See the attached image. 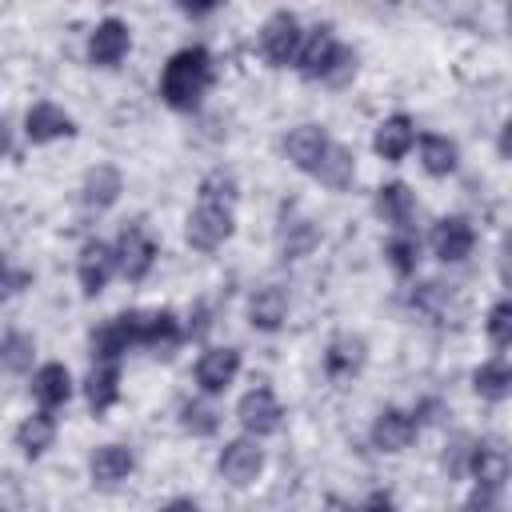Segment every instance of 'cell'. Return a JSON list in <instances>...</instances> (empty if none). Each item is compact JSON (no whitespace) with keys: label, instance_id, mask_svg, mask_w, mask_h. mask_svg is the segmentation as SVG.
<instances>
[{"label":"cell","instance_id":"cell-1","mask_svg":"<svg viewBox=\"0 0 512 512\" xmlns=\"http://www.w3.org/2000/svg\"><path fill=\"white\" fill-rule=\"evenodd\" d=\"M216 84V56L204 44L176 48L160 68V100L172 112H196Z\"/></svg>","mask_w":512,"mask_h":512},{"label":"cell","instance_id":"cell-2","mask_svg":"<svg viewBox=\"0 0 512 512\" xmlns=\"http://www.w3.org/2000/svg\"><path fill=\"white\" fill-rule=\"evenodd\" d=\"M292 68L312 84L344 88L356 76V48H348L332 24H316V28H304V40H300Z\"/></svg>","mask_w":512,"mask_h":512},{"label":"cell","instance_id":"cell-3","mask_svg":"<svg viewBox=\"0 0 512 512\" xmlns=\"http://www.w3.org/2000/svg\"><path fill=\"white\" fill-rule=\"evenodd\" d=\"M112 252H116V272L128 280V284H140L148 280V272L156 268V256H160V240L152 236L148 220L144 216H132L120 224L116 240H112Z\"/></svg>","mask_w":512,"mask_h":512},{"label":"cell","instance_id":"cell-4","mask_svg":"<svg viewBox=\"0 0 512 512\" xmlns=\"http://www.w3.org/2000/svg\"><path fill=\"white\" fill-rule=\"evenodd\" d=\"M140 320H144V308H124V312L100 320L88 332V356H92V364H120L124 352H132L140 344Z\"/></svg>","mask_w":512,"mask_h":512},{"label":"cell","instance_id":"cell-5","mask_svg":"<svg viewBox=\"0 0 512 512\" xmlns=\"http://www.w3.org/2000/svg\"><path fill=\"white\" fill-rule=\"evenodd\" d=\"M236 232V208L232 204H216V200H196L188 220H184V240L196 252H216L232 240Z\"/></svg>","mask_w":512,"mask_h":512},{"label":"cell","instance_id":"cell-6","mask_svg":"<svg viewBox=\"0 0 512 512\" xmlns=\"http://www.w3.org/2000/svg\"><path fill=\"white\" fill-rule=\"evenodd\" d=\"M300 40H304V24L288 8L268 12L264 24H260V32H256V48H260V56L272 68H292L296 64V52H300Z\"/></svg>","mask_w":512,"mask_h":512},{"label":"cell","instance_id":"cell-7","mask_svg":"<svg viewBox=\"0 0 512 512\" xmlns=\"http://www.w3.org/2000/svg\"><path fill=\"white\" fill-rule=\"evenodd\" d=\"M276 256L284 260V264H292V260H304V256H312L316 252V244H320V224L296 204V200H284L280 204V212H276Z\"/></svg>","mask_w":512,"mask_h":512},{"label":"cell","instance_id":"cell-8","mask_svg":"<svg viewBox=\"0 0 512 512\" xmlns=\"http://www.w3.org/2000/svg\"><path fill=\"white\" fill-rule=\"evenodd\" d=\"M240 368H244L240 348H232V344H208V348L196 356V364H192V384H196L200 396L216 400V396H224V392L236 384Z\"/></svg>","mask_w":512,"mask_h":512},{"label":"cell","instance_id":"cell-9","mask_svg":"<svg viewBox=\"0 0 512 512\" xmlns=\"http://www.w3.org/2000/svg\"><path fill=\"white\" fill-rule=\"evenodd\" d=\"M216 472L228 488H252L264 472V448L252 436H232L216 452Z\"/></svg>","mask_w":512,"mask_h":512},{"label":"cell","instance_id":"cell-10","mask_svg":"<svg viewBox=\"0 0 512 512\" xmlns=\"http://www.w3.org/2000/svg\"><path fill=\"white\" fill-rule=\"evenodd\" d=\"M236 420H240L244 436L264 440V436L280 432V424H284V404H280V396H276L268 384H256V388H248V392L236 400Z\"/></svg>","mask_w":512,"mask_h":512},{"label":"cell","instance_id":"cell-11","mask_svg":"<svg viewBox=\"0 0 512 512\" xmlns=\"http://www.w3.org/2000/svg\"><path fill=\"white\" fill-rule=\"evenodd\" d=\"M420 428L412 420V408H400V404H384L376 416H372V428H368V440L376 452H388V456H400L416 444Z\"/></svg>","mask_w":512,"mask_h":512},{"label":"cell","instance_id":"cell-12","mask_svg":"<svg viewBox=\"0 0 512 512\" xmlns=\"http://www.w3.org/2000/svg\"><path fill=\"white\" fill-rule=\"evenodd\" d=\"M132 52V28L120 16H104L96 20V28L88 32L84 56L92 68H120V60Z\"/></svg>","mask_w":512,"mask_h":512},{"label":"cell","instance_id":"cell-13","mask_svg":"<svg viewBox=\"0 0 512 512\" xmlns=\"http://www.w3.org/2000/svg\"><path fill=\"white\" fill-rule=\"evenodd\" d=\"M428 248H432V256L440 264H464L472 256V248H476V224L468 216H460V212L440 216L432 224V232H428Z\"/></svg>","mask_w":512,"mask_h":512},{"label":"cell","instance_id":"cell-14","mask_svg":"<svg viewBox=\"0 0 512 512\" xmlns=\"http://www.w3.org/2000/svg\"><path fill=\"white\" fill-rule=\"evenodd\" d=\"M136 348L152 352L156 360H172L184 348L180 312L176 308H152V312H144V320H140V344Z\"/></svg>","mask_w":512,"mask_h":512},{"label":"cell","instance_id":"cell-15","mask_svg":"<svg viewBox=\"0 0 512 512\" xmlns=\"http://www.w3.org/2000/svg\"><path fill=\"white\" fill-rule=\"evenodd\" d=\"M112 276H116V252H112V244L100 240V236H88V240L80 244V256H76L80 292H84L88 300H96V296L108 288Z\"/></svg>","mask_w":512,"mask_h":512},{"label":"cell","instance_id":"cell-16","mask_svg":"<svg viewBox=\"0 0 512 512\" xmlns=\"http://www.w3.org/2000/svg\"><path fill=\"white\" fill-rule=\"evenodd\" d=\"M132 472H136V452L128 444H100L88 456V480L100 492H116L120 484L132 480Z\"/></svg>","mask_w":512,"mask_h":512},{"label":"cell","instance_id":"cell-17","mask_svg":"<svg viewBox=\"0 0 512 512\" xmlns=\"http://www.w3.org/2000/svg\"><path fill=\"white\" fill-rule=\"evenodd\" d=\"M68 136H76V120H72L60 104L36 100V104L24 112V140H28V144L44 148V144H56V140H68Z\"/></svg>","mask_w":512,"mask_h":512},{"label":"cell","instance_id":"cell-18","mask_svg":"<svg viewBox=\"0 0 512 512\" xmlns=\"http://www.w3.org/2000/svg\"><path fill=\"white\" fill-rule=\"evenodd\" d=\"M324 376L328 380H352L364 364H368V340L360 332H336L328 344H324Z\"/></svg>","mask_w":512,"mask_h":512},{"label":"cell","instance_id":"cell-19","mask_svg":"<svg viewBox=\"0 0 512 512\" xmlns=\"http://www.w3.org/2000/svg\"><path fill=\"white\" fill-rule=\"evenodd\" d=\"M120 192H124V172L116 164H108V160L92 164L84 172V180H80V204H84V212H96V216L116 208Z\"/></svg>","mask_w":512,"mask_h":512},{"label":"cell","instance_id":"cell-20","mask_svg":"<svg viewBox=\"0 0 512 512\" xmlns=\"http://www.w3.org/2000/svg\"><path fill=\"white\" fill-rule=\"evenodd\" d=\"M372 212L392 228V232H412L416 220V192L404 180H384L372 196Z\"/></svg>","mask_w":512,"mask_h":512},{"label":"cell","instance_id":"cell-21","mask_svg":"<svg viewBox=\"0 0 512 512\" xmlns=\"http://www.w3.org/2000/svg\"><path fill=\"white\" fill-rule=\"evenodd\" d=\"M412 148H416V120H412L408 112H392V116H384V120L376 124V132H372V152H376L380 160L400 164Z\"/></svg>","mask_w":512,"mask_h":512},{"label":"cell","instance_id":"cell-22","mask_svg":"<svg viewBox=\"0 0 512 512\" xmlns=\"http://www.w3.org/2000/svg\"><path fill=\"white\" fill-rule=\"evenodd\" d=\"M32 400L44 408V412H60L68 400H72V392H76V384H72V372H68V364H60V360H48V364H40V368H32Z\"/></svg>","mask_w":512,"mask_h":512},{"label":"cell","instance_id":"cell-23","mask_svg":"<svg viewBox=\"0 0 512 512\" xmlns=\"http://www.w3.org/2000/svg\"><path fill=\"white\" fill-rule=\"evenodd\" d=\"M328 144H332L328 128H320V124H296V128L284 136V156H288V164H292L296 172L312 176Z\"/></svg>","mask_w":512,"mask_h":512},{"label":"cell","instance_id":"cell-24","mask_svg":"<svg viewBox=\"0 0 512 512\" xmlns=\"http://www.w3.org/2000/svg\"><path fill=\"white\" fill-rule=\"evenodd\" d=\"M288 292L280 288V284H260V288H252V296H248V324L256 328V332H280L284 328V320H288Z\"/></svg>","mask_w":512,"mask_h":512},{"label":"cell","instance_id":"cell-25","mask_svg":"<svg viewBox=\"0 0 512 512\" xmlns=\"http://www.w3.org/2000/svg\"><path fill=\"white\" fill-rule=\"evenodd\" d=\"M508 452L500 440H472V452H468V476L484 488H504L508 484Z\"/></svg>","mask_w":512,"mask_h":512},{"label":"cell","instance_id":"cell-26","mask_svg":"<svg viewBox=\"0 0 512 512\" xmlns=\"http://www.w3.org/2000/svg\"><path fill=\"white\" fill-rule=\"evenodd\" d=\"M56 432H60L56 412L36 408V412H28V416L16 424L12 440H16V448H20V456H24V460H40V456H44V452L56 444Z\"/></svg>","mask_w":512,"mask_h":512},{"label":"cell","instance_id":"cell-27","mask_svg":"<svg viewBox=\"0 0 512 512\" xmlns=\"http://www.w3.org/2000/svg\"><path fill=\"white\" fill-rule=\"evenodd\" d=\"M312 180L324 184L328 192H348V188L356 184V152L344 148L340 140H332V144L324 148V156H320Z\"/></svg>","mask_w":512,"mask_h":512},{"label":"cell","instance_id":"cell-28","mask_svg":"<svg viewBox=\"0 0 512 512\" xmlns=\"http://www.w3.org/2000/svg\"><path fill=\"white\" fill-rule=\"evenodd\" d=\"M416 152H420V168L436 180L452 176L460 168V148L452 136H440V132H416Z\"/></svg>","mask_w":512,"mask_h":512},{"label":"cell","instance_id":"cell-29","mask_svg":"<svg viewBox=\"0 0 512 512\" xmlns=\"http://www.w3.org/2000/svg\"><path fill=\"white\" fill-rule=\"evenodd\" d=\"M80 388H84V400H88L92 416H104L120 400V364H92Z\"/></svg>","mask_w":512,"mask_h":512},{"label":"cell","instance_id":"cell-30","mask_svg":"<svg viewBox=\"0 0 512 512\" xmlns=\"http://www.w3.org/2000/svg\"><path fill=\"white\" fill-rule=\"evenodd\" d=\"M32 364H36V336L24 328H8L0 336V372L32 376Z\"/></svg>","mask_w":512,"mask_h":512},{"label":"cell","instance_id":"cell-31","mask_svg":"<svg viewBox=\"0 0 512 512\" xmlns=\"http://www.w3.org/2000/svg\"><path fill=\"white\" fill-rule=\"evenodd\" d=\"M472 392H476L480 400H488V404L508 400V392H512V368H508V360H504V356L484 360V364L472 372Z\"/></svg>","mask_w":512,"mask_h":512},{"label":"cell","instance_id":"cell-32","mask_svg":"<svg viewBox=\"0 0 512 512\" xmlns=\"http://www.w3.org/2000/svg\"><path fill=\"white\" fill-rule=\"evenodd\" d=\"M384 264L392 268L396 280H412L420 268V236L416 232H392L384 240Z\"/></svg>","mask_w":512,"mask_h":512},{"label":"cell","instance_id":"cell-33","mask_svg":"<svg viewBox=\"0 0 512 512\" xmlns=\"http://www.w3.org/2000/svg\"><path fill=\"white\" fill-rule=\"evenodd\" d=\"M408 308L416 312V316H424V320H440L444 312H448V300H452V288L448 284H440V280H416L412 288H408Z\"/></svg>","mask_w":512,"mask_h":512},{"label":"cell","instance_id":"cell-34","mask_svg":"<svg viewBox=\"0 0 512 512\" xmlns=\"http://www.w3.org/2000/svg\"><path fill=\"white\" fill-rule=\"evenodd\" d=\"M176 420H180V428H184L192 440H204V436H216V432H220V412H216V404H212L208 396L184 400Z\"/></svg>","mask_w":512,"mask_h":512},{"label":"cell","instance_id":"cell-35","mask_svg":"<svg viewBox=\"0 0 512 512\" xmlns=\"http://www.w3.org/2000/svg\"><path fill=\"white\" fill-rule=\"evenodd\" d=\"M196 200H216V204H232V208H236V200H240V180H236V172H228V168L204 172L200 184H196Z\"/></svg>","mask_w":512,"mask_h":512},{"label":"cell","instance_id":"cell-36","mask_svg":"<svg viewBox=\"0 0 512 512\" xmlns=\"http://www.w3.org/2000/svg\"><path fill=\"white\" fill-rule=\"evenodd\" d=\"M484 332H488V344L496 348V356H504V348L512 344V304L508 300H496L484 316Z\"/></svg>","mask_w":512,"mask_h":512},{"label":"cell","instance_id":"cell-37","mask_svg":"<svg viewBox=\"0 0 512 512\" xmlns=\"http://www.w3.org/2000/svg\"><path fill=\"white\" fill-rule=\"evenodd\" d=\"M472 440H476V436H468V432H452V436H448V444H444V452H440V468H444L448 480L468 476V452H472Z\"/></svg>","mask_w":512,"mask_h":512},{"label":"cell","instance_id":"cell-38","mask_svg":"<svg viewBox=\"0 0 512 512\" xmlns=\"http://www.w3.org/2000/svg\"><path fill=\"white\" fill-rule=\"evenodd\" d=\"M180 324H184V344H192V340H204V336L212 332V324H216V308H212L208 300H196Z\"/></svg>","mask_w":512,"mask_h":512},{"label":"cell","instance_id":"cell-39","mask_svg":"<svg viewBox=\"0 0 512 512\" xmlns=\"http://www.w3.org/2000/svg\"><path fill=\"white\" fill-rule=\"evenodd\" d=\"M464 512H504V488L472 484V492L464 496Z\"/></svg>","mask_w":512,"mask_h":512},{"label":"cell","instance_id":"cell-40","mask_svg":"<svg viewBox=\"0 0 512 512\" xmlns=\"http://www.w3.org/2000/svg\"><path fill=\"white\" fill-rule=\"evenodd\" d=\"M28 280H32V276H28L24 268H12V264H8V252L0 248V296H8V292H24Z\"/></svg>","mask_w":512,"mask_h":512},{"label":"cell","instance_id":"cell-41","mask_svg":"<svg viewBox=\"0 0 512 512\" xmlns=\"http://www.w3.org/2000/svg\"><path fill=\"white\" fill-rule=\"evenodd\" d=\"M356 512H396V500H392V492L376 488L364 496V504H356Z\"/></svg>","mask_w":512,"mask_h":512},{"label":"cell","instance_id":"cell-42","mask_svg":"<svg viewBox=\"0 0 512 512\" xmlns=\"http://www.w3.org/2000/svg\"><path fill=\"white\" fill-rule=\"evenodd\" d=\"M160 512H200V504H196L192 496H172V500H168Z\"/></svg>","mask_w":512,"mask_h":512},{"label":"cell","instance_id":"cell-43","mask_svg":"<svg viewBox=\"0 0 512 512\" xmlns=\"http://www.w3.org/2000/svg\"><path fill=\"white\" fill-rule=\"evenodd\" d=\"M180 12H184L188 20H200V16H212L216 4H180Z\"/></svg>","mask_w":512,"mask_h":512},{"label":"cell","instance_id":"cell-44","mask_svg":"<svg viewBox=\"0 0 512 512\" xmlns=\"http://www.w3.org/2000/svg\"><path fill=\"white\" fill-rule=\"evenodd\" d=\"M8 152H12V120L0 116V156H8Z\"/></svg>","mask_w":512,"mask_h":512},{"label":"cell","instance_id":"cell-45","mask_svg":"<svg viewBox=\"0 0 512 512\" xmlns=\"http://www.w3.org/2000/svg\"><path fill=\"white\" fill-rule=\"evenodd\" d=\"M320 512H356V504H348L344 496H328V500L320 504Z\"/></svg>","mask_w":512,"mask_h":512},{"label":"cell","instance_id":"cell-46","mask_svg":"<svg viewBox=\"0 0 512 512\" xmlns=\"http://www.w3.org/2000/svg\"><path fill=\"white\" fill-rule=\"evenodd\" d=\"M500 156H508V124H500Z\"/></svg>","mask_w":512,"mask_h":512},{"label":"cell","instance_id":"cell-47","mask_svg":"<svg viewBox=\"0 0 512 512\" xmlns=\"http://www.w3.org/2000/svg\"><path fill=\"white\" fill-rule=\"evenodd\" d=\"M0 512H8V508H4V504H0Z\"/></svg>","mask_w":512,"mask_h":512}]
</instances>
